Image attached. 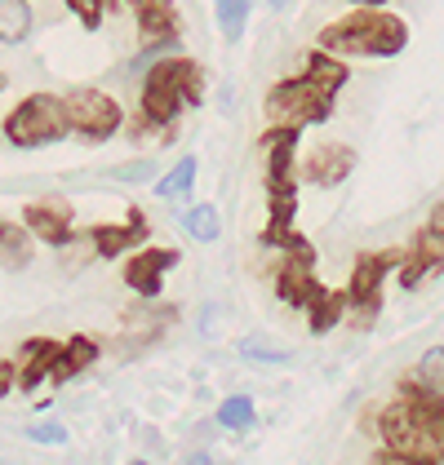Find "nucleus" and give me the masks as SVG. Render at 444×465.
Wrapping results in <instances>:
<instances>
[{
	"label": "nucleus",
	"instance_id": "obj_1",
	"mask_svg": "<svg viewBox=\"0 0 444 465\" xmlns=\"http://www.w3.org/2000/svg\"><path fill=\"white\" fill-rule=\"evenodd\" d=\"M405 18H396L387 9H351L347 18L320 27L316 49H325L333 58H396V54H405Z\"/></svg>",
	"mask_w": 444,
	"mask_h": 465
},
{
	"label": "nucleus",
	"instance_id": "obj_2",
	"mask_svg": "<svg viewBox=\"0 0 444 465\" xmlns=\"http://www.w3.org/2000/svg\"><path fill=\"white\" fill-rule=\"evenodd\" d=\"M205 98V72L191 58H156L143 75V124L147 129H165L174 124L183 107H200Z\"/></svg>",
	"mask_w": 444,
	"mask_h": 465
},
{
	"label": "nucleus",
	"instance_id": "obj_3",
	"mask_svg": "<svg viewBox=\"0 0 444 465\" xmlns=\"http://www.w3.org/2000/svg\"><path fill=\"white\" fill-rule=\"evenodd\" d=\"M5 138L18 151H36V146L63 143L67 138V115H63V98L54 94H27L18 107L5 115Z\"/></svg>",
	"mask_w": 444,
	"mask_h": 465
},
{
	"label": "nucleus",
	"instance_id": "obj_4",
	"mask_svg": "<svg viewBox=\"0 0 444 465\" xmlns=\"http://www.w3.org/2000/svg\"><path fill=\"white\" fill-rule=\"evenodd\" d=\"M267 120L276 124V129H307V124H325L333 115V98L325 94V89H316L311 80H302V75H294V80H280L271 94H267Z\"/></svg>",
	"mask_w": 444,
	"mask_h": 465
},
{
	"label": "nucleus",
	"instance_id": "obj_5",
	"mask_svg": "<svg viewBox=\"0 0 444 465\" xmlns=\"http://www.w3.org/2000/svg\"><path fill=\"white\" fill-rule=\"evenodd\" d=\"M63 115H67V134L85 138V143H107L125 124V107L103 89H67Z\"/></svg>",
	"mask_w": 444,
	"mask_h": 465
},
{
	"label": "nucleus",
	"instance_id": "obj_6",
	"mask_svg": "<svg viewBox=\"0 0 444 465\" xmlns=\"http://www.w3.org/2000/svg\"><path fill=\"white\" fill-rule=\"evenodd\" d=\"M400 257L405 252H365V257H356V271H351V284H347V302H351L347 315H356V328H369L378 320L382 280H387L391 266H400Z\"/></svg>",
	"mask_w": 444,
	"mask_h": 465
},
{
	"label": "nucleus",
	"instance_id": "obj_7",
	"mask_svg": "<svg viewBox=\"0 0 444 465\" xmlns=\"http://www.w3.org/2000/svg\"><path fill=\"white\" fill-rule=\"evenodd\" d=\"M120 5H129L134 18H138V49H143L138 67L143 63L151 67L156 63L151 54H165V49L178 45V9H174V0H120Z\"/></svg>",
	"mask_w": 444,
	"mask_h": 465
},
{
	"label": "nucleus",
	"instance_id": "obj_8",
	"mask_svg": "<svg viewBox=\"0 0 444 465\" xmlns=\"http://www.w3.org/2000/svg\"><path fill=\"white\" fill-rule=\"evenodd\" d=\"M378 430H382V443H387V452H396V457H409V461H436V448L427 443V434L422 426L413 421V412H409L405 399H396V403H387L382 408V417H378Z\"/></svg>",
	"mask_w": 444,
	"mask_h": 465
},
{
	"label": "nucleus",
	"instance_id": "obj_9",
	"mask_svg": "<svg viewBox=\"0 0 444 465\" xmlns=\"http://www.w3.org/2000/svg\"><path fill=\"white\" fill-rule=\"evenodd\" d=\"M316 288H320L316 284V252L302 240L298 249H289V257H285L280 271H276V297H280L285 306H298V311H302Z\"/></svg>",
	"mask_w": 444,
	"mask_h": 465
},
{
	"label": "nucleus",
	"instance_id": "obj_10",
	"mask_svg": "<svg viewBox=\"0 0 444 465\" xmlns=\"http://www.w3.org/2000/svg\"><path fill=\"white\" fill-rule=\"evenodd\" d=\"M23 231L32 240H40V244L67 249L72 244V204H63V200H32L23 209Z\"/></svg>",
	"mask_w": 444,
	"mask_h": 465
},
{
	"label": "nucleus",
	"instance_id": "obj_11",
	"mask_svg": "<svg viewBox=\"0 0 444 465\" xmlns=\"http://www.w3.org/2000/svg\"><path fill=\"white\" fill-rule=\"evenodd\" d=\"M351 169H356V151L342 143H320L307 160H302V178L311 182V186H342V182L351 178Z\"/></svg>",
	"mask_w": 444,
	"mask_h": 465
},
{
	"label": "nucleus",
	"instance_id": "obj_12",
	"mask_svg": "<svg viewBox=\"0 0 444 465\" xmlns=\"http://www.w3.org/2000/svg\"><path fill=\"white\" fill-rule=\"evenodd\" d=\"M169 266H178V249H143L138 257L125 262V284L138 297H160Z\"/></svg>",
	"mask_w": 444,
	"mask_h": 465
},
{
	"label": "nucleus",
	"instance_id": "obj_13",
	"mask_svg": "<svg viewBox=\"0 0 444 465\" xmlns=\"http://www.w3.org/2000/svg\"><path fill=\"white\" fill-rule=\"evenodd\" d=\"M400 399L409 403L413 421L422 426V434H427V443L436 448V457L444 461V399H436L431 391H422L418 381H405V386H400Z\"/></svg>",
	"mask_w": 444,
	"mask_h": 465
},
{
	"label": "nucleus",
	"instance_id": "obj_14",
	"mask_svg": "<svg viewBox=\"0 0 444 465\" xmlns=\"http://www.w3.org/2000/svg\"><path fill=\"white\" fill-rule=\"evenodd\" d=\"M147 217L143 209H129L125 222H111V226H94V252L98 257H120V252L138 249L143 240H147Z\"/></svg>",
	"mask_w": 444,
	"mask_h": 465
},
{
	"label": "nucleus",
	"instance_id": "obj_15",
	"mask_svg": "<svg viewBox=\"0 0 444 465\" xmlns=\"http://www.w3.org/2000/svg\"><path fill=\"white\" fill-rule=\"evenodd\" d=\"M302 311H307L311 332H333L338 323L347 320V311H351L347 288H316V292H311V302H307Z\"/></svg>",
	"mask_w": 444,
	"mask_h": 465
},
{
	"label": "nucleus",
	"instance_id": "obj_16",
	"mask_svg": "<svg viewBox=\"0 0 444 465\" xmlns=\"http://www.w3.org/2000/svg\"><path fill=\"white\" fill-rule=\"evenodd\" d=\"M94 359H98V341H94V337H72V341H58V355H54V368H49V381H54V386L72 381V377H80V372H85Z\"/></svg>",
	"mask_w": 444,
	"mask_h": 465
},
{
	"label": "nucleus",
	"instance_id": "obj_17",
	"mask_svg": "<svg viewBox=\"0 0 444 465\" xmlns=\"http://www.w3.org/2000/svg\"><path fill=\"white\" fill-rule=\"evenodd\" d=\"M54 355H58V341H49V337H32V341L23 346V363H18V386H23V391H36L40 381H49Z\"/></svg>",
	"mask_w": 444,
	"mask_h": 465
},
{
	"label": "nucleus",
	"instance_id": "obj_18",
	"mask_svg": "<svg viewBox=\"0 0 444 465\" xmlns=\"http://www.w3.org/2000/svg\"><path fill=\"white\" fill-rule=\"evenodd\" d=\"M347 58H333V54H325V49H311L307 54V67H302V80H311L316 89H325V94H338L342 84H347Z\"/></svg>",
	"mask_w": 444,
	"mask_h": 465
},
{
	"label": "nucleus",
	"instance_id": "obj_19",
	"mask_svg": "<svg viewBox=\"0 0 444 465\" xmlns=\"http://www.w3.org/2000/svg\"><path fill=\"white\" fill-rule=\"evenodd\" d=\"M32 36V0H0V40L23 45Z\"/></svg>",
	"mask_w": 444,
	"mask_h": 465
},
{
	"label": "nucleus",
	"instance_id": "obj_20",
	"mask_svg": "<svg viewBox=\"0 0 444 465\" xmlns=\"http://www.w3.org/2000/svg\"><path fill=\"white\" fill-rule=\"evenodd\" d=\"M0 262L9 271H23L32 262V235L23 226H14V222H0Z\"/></svg>",
	"mask_w": 444,
	"mask_h": 465
},
{
	"label": "nucleus",
	"instance_id": "obj_21",
	"mask_svg": "<svg viewBox=\"0 0 444 465\" xmlns=\"http://www.w3.org/2000/svg\"><path fill=\"white\" fill-rule=\"evenodd\" d=\"M183 231L191 235V240H200V244H214L222 235V217L214 204H191L183 213Z\"/></svg>",
	"mask_w": 444,
	"mask_h": 465
},
{
	"label": "nucleus",
	"instance_id": "obj_22",
	"mask_svg": "<svg viewBox=\"0 0 444 465\" xmlns=\"http://www.w3.org/2000/svg\"><path fill=\"white\" fill-rule=\"evenodd\" d=\"M249 9L254 0H214V18H218V32L227 40L245 36V23H249Z\"/></svg>",
	"mask_w": 444,
	"mask_h": 465
},
{
	"label": "nucleus",
	"instance_id": "obj_23",
	"mask_svg": "<svg viewBox=\"0 0 444 465\" xmlns=\"http://www.w3.org/2000/svg\"><path fill=\"white\" fill-rule=\"evenodd\" d=\"M191 186H196V155L178 160L165 178L156 182V195H160V200H178V195H187Z\"/></svg>",
	"mask_w": 444,
	"mask_h": 465
},
{
	"label": "nucleus",
	"instance_id": "obj_24",
	"mask_svg": "<svg viewBox=\"0 0 444 465\" xmlns=\"http://www.w3.org/2000/svg\"><path fill=\"white\" fill-rule=\"evenodd\" d=\"M218 426L222 430H249L254 426V399L249 394H231L218 403Z\"/></svg>",
	"mask_w": 444,
	"mask_h": 465
},
{
	"label": "nucleus",
	"instance_id": "obj_25",
	"mask_svg": "<svg viewBox=\"0 0 444 465\" xmlns=\"http://www.w3.org/2000/svg\"><path fill=\"white\" fill-rule=\"evenodd\" d=\"M413 381H418L422 391H431L436 399H444V346H436V351L422 355L418 372H413Z\"/></svg>",
	"mask_w": 444,
	"mask_h": 465
},
{
	"label": "nucleus",
	"instance_id": "obj_26",
	"mask_svg": "<svg viewBox=\"0 0 444 465\" xmlns=\"http://www.w3.org/2000/svg\"><path fill=\"white\" fill-rule=\"evenodd\" d=\"M413 257H422L427 262V271H444V231H431V226H422L418 235H413Z\"/></svg>",
	"mask_w": 444,
	"mask_h": 465
},
{
	"label": "nucleus",
	"instance_id": "obj_27",
	"mask_svg": "<svg viewBox=\"0 0 444 465\" xmlns=\"http://www.w3.org/2000/svg\"><path fill=\"white\" fill-rule=\"evenodd\" d=\"M240 355L249 363H289L294 351H276V346H258V341H240Z\"/></svg>",
	"mask_w": 444,
	"mask_h": 465
},
{
	"label": "nucleus",
	"instance_id": "obj_28",
	"mask_svg": "<svg viewBox=\"0 0 444 465\" xmlns=\"http://www.w3.org/2000/svg\"><path fill=\"white\" fill-rule=\"evenodd\" d=\"M63 5L72 9V14L85 23V27H89V32H94V27H103V9H107L103 0H63Z\"/></svg>",
	"mask_w": 444,
	"mask_h": 465
},
{
	"label": "nucleus",
	"instance_id": "obj_29",
	"mask_svg": "<svg viewBox=\"0 0 444 465\" xmlns=\"http://www.w3.org/2000/svg\"><path fill=\"white\" fill-rule=\"evenodd\" d=\"M427 275H431V271H427V262H422V257H413V252H405V257H400V288H409V292H413V288L422 284Z\"/></svg>",
	"mask_w": 444,
	"mask_h": 465
},
{
	"label": "nucleus",
	"instance_id": "obj_30",
	"mask_svg": "<svg viewBox=\"0 0 444 465\" xmlns=\"http://www.w3.org/2000/svg\"><path fill=\"white\" fill-rule=\"evenodd\" d=\"M27 439L32 443H49V448H63L67 443V430L58 426V421H36V426L27 430Z\"/></svg>",
	"mask_w": 444,
	"mask_h": 465
},
{
	"label": "nucleus",
	"instance_id": "obj_31",
	"mask_svg": "<svg viewBox=\"0 0 444 465\" xmlns=\"http://www.w3.org/2000/svg\"><path fill=\"white\" fill-rule=\"evenodd\" d=\"M111 178H120V182H147V178H156V164H151V160H138V164H129V169H116Z\"/></svg>",
	"mask_w": 444,
	"mask_h": 465
},
{
	"label": "nucleus",
	"instance_id": "obj_32",
	"mask_svg": "<svg viewBox=\"0 0 444 465\" xmlns=\"http://www.w3.org/2000/svg\"><path fill=\"white\" fill-rule=\"evenodd\" d=\"M14 377H18V368L0 359V394H9V391H14Z\"/></svg>",
	"mask_w": 444,
	"mask_h": 465
},
{
	"label": "nucleus",
	"instance_id": "obj_33",
	"mask_svg": "<svg viewBox=\"0 0 444 465\" xmlns=\"http://www.w3.org/2000/svg\"><path fill=\"white\" fill-rule=\"evenodd\" d=\"M427 226H431V231H444V204H436V209H431Z\"/></svg>",
	"mask_w": 444,
	"mask_h": 465
},
{
	"label": "nucleus",
	"instance_id": "obj_34",
	"mask_svg": "<svg viewBox=\"0 0 444 465\" xmlns=\"http://www.w3.org/2000/svg\"><path fill=\"white\" fill-rule=\"evenodd\" d=\"M183 465H214V461H209V452H191Z\"/></svg>",
	"mask_w": 444,
	"mask_h": 465
},
{
	"label": "nucleus",
	"instance_id": "obj_35",
	"mask_svg": "<svg viewBox=\"0 0 444 465\" xmlns=\"http://www.w3.org/2000/svg\"><path fill=\"white\" fill-rule=\"evenodd\" d=\"M351 5H356V9H382L387 0H351Z\"/></svg>",
	"mask_w": 444,
	"mask_h": 465
},
{
	"label": "nucleus",
	"instance_id": "obj_36",
	"mask_svg": "<svg viewBox=\"0 0 444 465\" xmlns=\"http://www.w3.org/2000/svg\"><path fill=\"white\" fill-rule=\"evenodd\" d=\"M267 5H271V9H285V5H289V0H267Z\"/></svg>",
	"mask_w": 444,
	"mask_h": 465
},
{
	"label": "nucleus",
	"instance_id": "obj_37",
	"mask_svg": "<svg viewBox=\"0 0 444 465\" xmlns=\"http://www.w3.org/2000/svg\"><path fill=\"white\" fill-rule=\"evenodd\" d=\"M0 89H5V75H0Z\"/></svg>",
	"mask_w": 444,
	"mask_h": 465
},
{
	"label": "nucleus",
	"instance_id": "obj_38",
	"mask_svg": "<svg viewBox=\"0 0 444 465\" xmlns=\"http://www.w3.org/2000/svg\"><path fill=\"white\" fill-rule=\"evenodd\" d=\"M134 465H147V461H134Z\"/></svg>",
	"mask_w": 444,
	"mask_h": 465
},
{
	"label": "nucleus",
	"instance_id": "obj_39",
	"mask_svg": "<svg viewBox=\"0 0 444 465\" xmlns=\"http://www.w3.org/2000/svg\"><path fill=\"white\" fill-rule=\"evenodd\" d=\"M103 5H111V0H103Z\"/></svg>",
	"mask_w": 444,
	"mask_h": 465
},
{
	"label": "nucleus",
	"instance_id": "obj_40",
	"mask_svg": "<svg viewBox=\"0 0 444 465\" xmlns=\"http://www.w3.org/2000/svg\"><path fill=\"white\" fill-rule=\"evenodd\" d=\"M431 465H436V461H431Z\"/></svg>",
	"mask_w": 444,
	"mask_h": 465
}]
</instances>
